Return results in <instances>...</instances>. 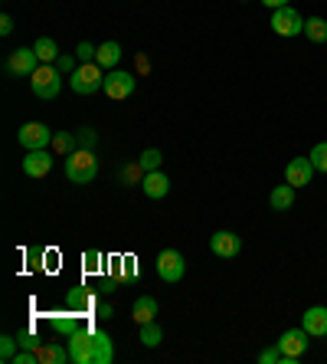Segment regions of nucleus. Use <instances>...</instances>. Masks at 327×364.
I'll list each match as a JSON object with an SVG mask.
<instances>
[{"mask_svg": "<svg viewBox=\"0 0 327 364\" xmlns=\"http://www.w3.org/2000/svg\"><path fill=\"white\" fill-rule=\"evenodd\" d=\"M131 315H135L138 325H148L157 318V299L154 296H138L135 305H131Z\"/></svg>", "mask_w": 327, "mask_h": 364, "instance_id": "6ab92c4d", "label": "nucleus"}, {"mask_svg": "<svg viewBox=\"0 0 327 364\" xmlns=\"http://www.w3.org/2000/svg\"><path fill=\"white\" fill-rule=\"evenodd\" d=\"M308 338H311V335L304 328H288L285 335L275 341V345H278V351H282V355L294 358V361H301V355L308 351Z\"/></svg>", "mask_w": 327, "mask_h": 364, "instance_id": "9d476101", "label": "nucleus"}, {"mask_svg": "<svg viewBox=\"0 0 327 364\" xmlns=\"http://www.w3.org/2000/svg\"><path fill=\"white\" fill-rule=\"evenodd\" d=\"M272 33L275 36H301L304 33V17L288 4V7L272 10Z\"/></svg>", "mask_w": 327, "mask_h": 364, "instance_id": "39448f33", "label": "nucleus"}, {"mask_svg": "<svg viewBox=\"0 0 327 364\" xmlns=\"http://www.w3.org/2000/svg\"><path fill=\"white\" fill-rule=\"evenodd\" d=\"M17 351H20L17 335H4V338H0V361H4V364L13 361V355H17Z\"/></svg>", "mask_w": 327, "mask_h": 364, "instance_id": "cd10ccee", "label": "nucleus"}, {"mask_svg": "<svg viewBox=\"0 0 327 364\" xmlns=\"http://www.w3.org/2000/svg\"><path fill=\"white\" fill-rule=\"evenodd\" d=\"M138 178H144L141 161H138V164H128V168L121 171V181H125V184H131V181H138Z\"/></svg>", "mask_w": 327, "mask_h": 364, "instance_id": "f704fd0d", "label": "nucleus"}, {"mask_svg": "<svg viewBox=\"0 0 327 364\" xmlns=\"http://www.w3.org/2000/svg\"><path fill=\"white\" fill-rule=\"evenodd\" d=\"M121 56H125V50H121V43L115 40H105L99 46V56H95V63H99L101 69H118V63H121Z\"/></svg>", "mask_w": 327, "mask_h": 364, "instance_id": "a211bd4d", "label": "nucleus"}, {"mask_svg": "<svg viewBox=\"0 0 327 364\" xmlns=\"http://www.w3.org/2000/svg\"><path fill=\"white\" fill-rule=\"evenodd\" d=\"M66 178L72 184H92L99 178V154L89 148H76L72 154H66Z\"/></svg>", "mask_w": 327, "mask_h": 364, "instance_id": "f03ea898", "label": "nucleus"}, {"mask_svg": "<svg viewBox=\"0 0 327 364\" xmlns=\"http://www.w3.org/2000/svg\"><path fill=\"white\" fill-rule=\"evenodd\" d=\"M17 341H20V348H30V351H40V348H43V341L36 338V331H30V328H20L17 331Z\"/></svg>", "mask_w": 327, "mask_h": 364, "instance_id": "7c9ffc66", "label": "nucleus"}, {"mask_svg": "<svg viewBox=\"0 0 327 364\" xmlns=\"http://www.w3.org/2000/svg\"><path fill=\"white\" fill-rule=\"evenodd\" d=\"M138 161H141V168H144V171H157V168H160V161H164V154H160L157 148H148V151H144L141 158H138Z\"/></svg>", "mask_w": 327, "mask_h": 364, "instance_id": "c756f323", "label": "nucleus"}, {"mask_svg": "<svg viewBox=\"0 0 327 364\" xmlns=\"http://www.w3.org/2000/svg\"><path fill=\"white\" fill-rule=\"evenodd\" d=\"M56 69L59 73H62V76H72V73H76L79 69V60H76V53H72V56H66V53H59V60H56Z\"/></svg>", "mask_w": 327, "mask_h": 364, "instance_id": "2f4dec72", "label": "nucleus"}, {"mask_svg": "<svg viewBox=\"0 0 327 364\" xmlns=\"http://www.w3.org/2000/svg\"><path fill=\"white\" fill-rule=\"evenodd\" d=\"M210 250L219 256V259H233V256L243 253V240L235 237L233 230H216L210 237Z\"/></svg>", "mask_w": 327, "mask_h": 364, "instance_id": "9b49d317", "label": "nucleus"}, {"mask_svg": "<svg viewBox=\"0 0 327 364\" xmlns=\"http://www.w3.org/2000/svg\"><path fill=\"white\" fill-rule=\"evenodd\" d=\"M33 50H36V56H40V63H56L59 60V46H56L52 36H40V40L33 43Z\"/></svg>", "mask_w": 327, "mask_h": 364, "instance_id": "b1692460", "label": "nucleus"}, {"mask_svg": "<svg viewBox=\"0 0 327 364\" xmlns=\"http://www.w3.org/2000/svg\"><path fill=\"white\" fill-rule=\"evenodd\" d=\"M40 56H36L33 46H20V50H13L7 56V73L10 76H33L36 69H40Z\"/></svg>", "mask_w": 327, "mask_h": 364, "instance_id": "6e6552de", "label": "nucleus"}, {"mask_svg": "<svg viewBox=\"0 0 327 364\" xmlns=\"http://www.w3.org/2000/svg\"><path fill=\"white\" fill-rule=\"evenodd\" d=\"M184 272H187V259L184 253H177V250H164V253L157 256V276L164 282H180L184 279Z\"/></svg>", "mask_w": 327, "mask_h": 364, "instance_id": "1a4fd4ad", "label": "nucleus"}, {"mask_svg": "<svg viewBox=\"0 0 327 364\" xmlns=\"http://www.w3.org/2000/svg\"><path fill=\"white\" fill-rule=\"evenodd\" d=\"M304 36L311 43H327V20L324 17H308L304 20Z\"/></svg>", "mask_w": 327, "mask_h": 364, "instance_id": "393cba45", "label": "nucleus"}, {"mask_svg": "<svg viewBox=\"0 0 327 364\" xmlns=\"http://www.w3.org/2000/svg\"><path fill=\"white\" fill-rule=\"evenodd\" d=\"M82 269H85V276H101V272H105V253H101V250H85Z\"/></svg>", "mask_w": 327, "mask_h": 364, "instance_id": "4be33fe9", "label": "nucleus"}, {"mask_svg": "<svg viewBox=\"0 0 327 364\" xmlns=\"http://www.w3.org/2000/svg\"><path fill=\"white\" fill-rule=\"evenodd\" d=\"M135 76H131V73H128V69H109V73H105V85H101V89H105V95H109V99H115V102H121V99H128V95L135 92Z\"/></svg>", "mask_w": 327, "mask_h": 364, "instance_id": "0eeeda50", "label": "nucleus"}, {"mask_svg": "<svg viewBox=\"0 0 327 364\" xmlns=\"http://www.w3.org/2000/svg\"><path fill=\"white\" fill-rule=\"evenodd\" d=\"M294 191H298V187H292L285 181V184H278V187H272V194H269V203H272V210H292L294 207Z\"/></svg>", "mask_w": 327, "mask_h": 364, "instance_id": "aec40b11", "label": "nucleus"}, {"mask_svg": "<svg viewBox=\"0 0 327 364\" xmlns=\"http://www.w3.org/2000/svg\"><path fill=\"white\" fill-rule=\"evenodd\" d=\"M141 191L144 197H151V200H164L170 191V178L164 174V171H144V178H141Z\"/></svg>", "mask_w": 327, "mask_h": 364, "instance_id": "4468645a", "label": "nucleus"}, {"mask_svg": "<svg viewBox=\"0 0 327 364\" xmlns=\"http://www.w3.org/2000/svg\"><path fill=\"white\" fill-rule=\"evenodd\" d=\"M111 315H115V309H111L109 302H101L99 305V318H111Z\"/></svg>", "mask_w": 327, "mask_h": 364, "instance_id": "e433bc0d", "label": "nucleus"}, {"mask_svg": "<svg viewBox=\"0 0 327 364\" xmlns=\"http://www.w3.org/2000/svg\"><path fill=\"white\" fill-rule=\"evenodd\" d=\"M262 4H265V7H272V10H278V7H288L292 0H262Z\"/></svg>", "mask_w": 327, "mask_h": 364, "instance_id": "4c0bfd02", "label": "nucleus"}, {"mask_svg": "<svg viewBox=\"0 0 327 364\" xmlns=\"http://www.w3.org/2000/svg\"><path fill=\"white\" fill-rule=\"evenodd\" d=\"M118 279H121V282H135L138 279V259L131 253L118 256Z\"/></svg>", "mask_w": 327, "mask_h": 364, "instance_id": "a878e982", "label": "nucleus"}, {"mask_svg": "<svg viewBox=\"0 0 327 364\" xmlns=\"http://www.w3.org/2000/svg\"><path fill=\"white\" fill-rule=\"evenodd\" d=\"M314 164H311V158H292V161L285 164V181L292 187H308L311 178H314Z\"/></svg>", "mask_w": 327, "mask_h": 364, "instance_id": "f8f14e48", "label": "nucleus"}, {"mask_svg": "<svg viewBox=\"0 0 327 364\" xmlns=\"http://www.w3.org/2000/svg\"><path fill=\"white\" fill-rule=\"evenodd\" d=\"M69 345H43L40 348V364H69Z\"/></svg>", "mask_w": 327, "mask_h": 364, "instance_id": "412c9836", "label": "nucleus"}, {"mask_svg": "<svg viewBox=\"0 0 327 364\" xmlns=\"http://www.w3.org/2000/svg\"><path fill=\"white\" fill-rule=\"evenodd\" d=\"M160 341H164V331H160L157 318H154V322H148V325H141V345L144 348H157Z\"/></svg>", "mask_w": 327, "mask_h": 364, "instance_id": "bb28decb", "label": "nucleus"}, {"mask_svg": "<svg viewBox=\"0 0 327 364\" xmlns=\"http://www.w3.org/2000/svg\"><path fill=\"white\" fill-rule=\"evenodd\" d=\"M76 138H79V148H89V151H95V144H99V135H95V128H82Z\"/></svg>", "mask_w": 327, "mask_h": 364, "instance_id": "72a5a7b5", "label": "nucleus"}, {"mask_svg": "<svg viewBox=\"0 0 327 364\" xmlns=\"http://www.w3.org/2000/svg\"><path fill=\"white\" fill-rule=\"evenodd\" d=\"M0 33H4V36L13 33V17H10V14H4V17H0Z\"/></svg>", "mask_w": 327, "mask_h": 364, "instance_id": "c9c22d12", "label": "nucleus"}, {"mask_svg": "<svg viewBox=\"0 0 327 364\" xmlns=\"http://www.w3.org/2000/svg\"><path fill=\"white\" fill-rule=\"evenodd\" d=\"M82 318H85V315L66 309V312H52L50 315V325L59 331V335H62V338H69V335H76V331L82 328Z\"/></svg>", "mask_w": 327, "mask_h": 364, "instance_id": "f3484780", "label": "nucleus"}, {"mask_svg": "<svg viewBox=\"0 0 327 364\" xmlns=\"http://www.w3.org/2000/svg\"><path fill=\"white\" fill-rule=\"evenodd\" d=\"M301 328L308 331L311 338H324L327 335V305H311L308 312L301 315Z\"/></svg>", "mask_w": 327, "mask_h": 364, "instance_id": "2eb2a0df", "label": "nucleus"}, {"mask_svg": "<svg viewBox=\"0 0 327 364\" xmlns=\"http://www.w3.org/2000/svg\"><path fill=\"white\" fill-rule=\"evenodd\" d=\"M69 82H72V92L76 95H92L105 85V69L99 63H79V69L72 73Z\"/></svg>", "mask_w": 327, "mask_h": 364, "instance_id": "20e7f679", "label": "nucleus"}, {"mask_svg": "<svg viewBox=\"0 0 327 364\" xmlns=\"http://www.w3.org/2000/svg\"><path fill=\"white\" fill-rule=\"evenodd\" d=\"M30 89H33L36 99H56L59 89H62V73L56 69V63H43L30 76Z\"/></svg>", "mask_w": 327, "mask_h": 364, "instance_id": "7ed1b4c3", "label": "nucleus"}, {"mask_svg": "<svg viewBox=\"0 0 327 364\" xmlns=\"http://www.w3.org/2000/svg\"><path fill=\"white\" fill-rule=\"evenodd\" d=\"M66 309H72V312H79V315H89V312H95V296L85 286H69Z\"/></svg>", "mask_w": 327, "mask_h": 364, "instance_id": "dca6fc26", "label": "nucleus"}, {"mask_svg": "<svg viewBox=\"0 0 327 364\" xmlns=\"http://www.w3.org/2000/svg\"><path fill=\"white\" fill-rule=\"evenodd\" d=\"M308 158H311V164H314L321 174H327V141H318V144H314Z\"/></svg>", "mask_w": 327, "mask_h": 364, "instance_id": "c85d7f7f", "label": "nucleus"}, {"mask_svg": "<svg viewBox=\"0 0 327 364\" xmlns=\"http://www.w3.org/2000/svg\"><path fill=\"white\" fill-rule=\"evenodd\" d=\"M52 135H56V132H52L50 125H43V122H26V125H20L17 141H20V148H26V151H36V148H50Z\"/></svg>", "mask_w": 327, "mask_h": 364, "instance_id": "423d86ee", "label": "nucleus"}, {"mask_svg": "<svg viewBox=\"0 0 327 364\" xmlns=\"http://www.w3.org/2000/svg\"><path fill=\"white\" fill-rule=\"evenodd\" d=\"M95 56H99V46H92V43H79L76 46V60L79 63H95Z\"/></svg>", "mask_w": 327, "mask_h": 364, "instance_id": "473e14b6", "label": "nucleus"}, {"mask_svg": "<svg viewBox=\"0 0 327 364\" xmlns=\"http://www.w3.org/2000/svg\"><path fill=\"white\" fill-rule=\"evenodd\" d=\"M52 151L56 154H62V158H66V154H72L79 148V138L72 135V132H56V135H52V144H50Z\"/></svg>", "mask_w": 327, "mask_h": 364, "instance_id": "5701e85b", "label": "nucleus"}, {"mask_svg": "<svg viewBox=\"0 0 327 364\" xmlns=\"http://www.w3.org/2000/svg\"><path fill=\"white\" fill-rule=\"evenodd\" d=\"M52 171V154L46 148H36V151H26L23 158V174L26 178H46Z\"/></svg>", "mask_w": 327, "mask_h": 364, "instance_id": "ddd939ff", "label": "nucleus"}, {"mask_svg": "<svg viewBox=\"0 0 327 364\" xmlns=\"http://www.w3.org/2000/svg\"><path fill=\"white\" fill-rule=\"evenodd\" d=\"M69 345V358L72 364H111L115 361V345L105 331L95 328H79L76 335L66 338Z\"/></svg>", "mask_w": 327, "mask_h": 364, "instance_id": "f257e3e1", "label": "nucleus"}, {"mask_svg": "<svg viewBox=\"0 0 327 364\" xmlns=\"http://www.w3.org/2000/svg\"><path fill=\"white\" fill-rule=\"evenodd\" d=\"M115 286H118L115 279H105V282H101V292H115Z\"/></svg>", "mask_w": 327, "mask_h": 364, "instance_id": "58836bf2", "label": "nucleus"}]
</instances>
